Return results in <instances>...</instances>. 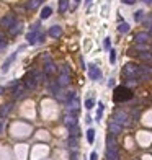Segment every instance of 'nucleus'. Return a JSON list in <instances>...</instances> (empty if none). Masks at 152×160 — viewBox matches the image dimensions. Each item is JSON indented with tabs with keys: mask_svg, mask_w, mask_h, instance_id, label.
Masks as SVG:
<instances>
[{
	"mask_svg": "<svg viewBox=\"0 0 152 160\" xmlns=\"http://www.w3.org/2000/svg\"><path fill=\"white\" fill-rule=\"evenodd\" d=\"M133 98V92L131 88H128L126 85H121V87H116L115 92H113V100L115 101H128V100Z\"/></svg>",
	"mask_w": 152,
	"mask_h": 160,
	"instance_id": "1",
	"label": "nucleus"
},
{
	"mask_svg": "<svg viewBox=\"0 0 152 160\" xmlns=\"http://www.w3.org/2000/svg\"><path fill=\"white\" fill-rule=\"evenodd\" d=\"M119 157V152L118 147H116V141L111 134L106 137V159L108 160H118Z\"/></svg>",
	"mask_w": 152,
	"mask_h": 160,
	"instance_id": "2",
	"label": "nucleus"
},
{
	"mask_svg": "<svg viewBox=\"0 0 152 160\" xmlns=\"http://www.w3.org/2000/svg\"><path fill=\"white\" fill-rule=\"evenodd\" d=\"M113 121L118 123V124H121V126H129L131 124V116L126 113V111L118 110L115 114H113Z\"/></svg>",
	"mask_w": 152,
	"mask_h": 160,
	"instance_id": "3",
	"label": "nucleus"
},
{
	"mask_svg": "<svg viewBox=\"0 0 152 160\" xmlns=\"http://www.w3.org/2000/svg\"><path fill=\"white\" fill-rule=\"evenodd\" d=\"M137 72H139V65L136 64H126L123 69V75L126 79H137Z\"/></svg>",
	"mask_w": 152,
	"mask_h": 160,
	"instance_id": "4",
	"label": "nucleus"
},
{
	"mask_svg": "<svg viewBox=\"0 0 152 160\" xmlns=\"http://www.w3.org/2000/svg\"><path fill=\"white\" fill-rule=\"evenodd\" d=\"M137 79L139 80H151L152 79V67H149V65H139Z\"/></svg>",
	"mask_w": 152,
	"mask_h": 160,
	"instance_id": "5",
	"label": "nucleus"
},
{
	"mask_svg": "<svg viewBox=\"0 0 152 160\" xmlns=\"http://www.w3.org/2000/svg\"><path fill=\"white\" fill-rule=\"evenodd\" d=\"M88 77H90V80H100L102 79V70L93 64L88 65Z\"/></svg>",
	"mask_w": 152,
	"mask_h": 160,
	"instance_id": "6",
	"label": "nucleus"
},
{
	"mask_svg": "<svg viewBox=\"0 0 152 160\" xmlns=\"http://www.w3.org/2000/svg\"><path fill=\"white\" fill-rule=\"evenodd\" d=\"M36 85H38V80L34 79L33 72H31V74H28V75H26V79H25V87L28 90H34V88H36Z\"/></svg>",
	"mask_w": 152,
	"mask_h": 160,
	"instance_id": "7",
	"label": "nucleus"
},
{
	"mask_svg": "<svg viewBox=\"0 0 152 160\" xmlns=\"http://www.w3.org/2000/svg\"><path fill=\"white\" fill-rule=\"evenodd\" d=\"M67 111L75 116V113L79 111V100H77V96H74L72 100H69V101H67Z\"/></svg>",
	"mask_w": 152,
	"mask_h": 160,
	"instance_id": "8",
	"label": "nucleus"
},
{
	"mask_svg": "<svg viewBox=\"0 0 152 160\" xmlns=\"http://www.w3.org/2000/svg\"><path fill=\"white\" fill-rule=\"evenodd\" d=\"M15 21H16V20H15V15H7V16H3V18H2L0 25H2L3 28H8V30H10V28L15 25Z\"/></svg>",
	"mask_w": 152,
	"mask_h": 160,
	"instance_id": "9",
	"label": "nucleus"
},
{
	"mask_svg": "<svg viewBox=\"0 0 152 160\" xmlns=\"http://www.w3.org/2000/svg\"><path fill=\"white\" fill-rule=\"evenodd\" d=\"M38 36H39V28H36V30H31L28 34H26V41H28L30 44H36L38 43Z\"/></svg>",
	"mask_w": 152,
	"mask_h": 160,
	"instance_id": "10",
	"label": "nucleus"
},
{
	"mask_svg": "<svg viewBox=\"0 0 152 160\" xmlns=\"http://www.w3.org/2000/svg\"><path fill=\"white\" fill-rule=\"evenodd\" d=\"M57 83H59L61 88H64V87H69V83H70V75H67V74H59V77H57Z\"/></svg>",
	"mask_w": 152,
	"mask_h": 160,
	"instance_id": "11",
	"label": "nucleus"
},
{
	"mask_svg": "<svg viewBox=\"0 0 152 160\" xmlns=\"http://www.w3.org/2000/svg\"><path fill=\"white\" fill-rule=\"evenodd\" d=\"M149 39H151V34L149 33H137L136 34V43L137 44H146V43H149Z\"/></svg>",
	"mask_w": 152,
	"mask_h": 160,
	"instance_id": "12",
	"label": "nucleus"
},
{
	"mask_svg": "<svg viewBox=\"0 0 152 160\" xmlns=\"http://www.w3.org/2000/svg\"><path fill=\"white\" fill-rule=\"evenodd\" d=\"M22 30H23V23L22 21H15V25L8 30V33H10V36H16Z\"/></svg>",
	"mask_w": 152,
	"mask_h": 160,
	"instance_id": "13",
	"label": "nucleus"
},
{
	"mask_svg": "<svg viewBox=\"0 0 152 160\" xmlns=\"http://www.w3.org/2000/svg\"><path fill=\"white\" fill-rule=\"evenodd\" d=\"M64 124L69 127V129H70V127H75V126H77V119H75L74 114H69V116L64 118Z\"/></svg>",
	"mask_w": 152,
	"mask_h": 160,
	"instance_id": "14",
	"label": "nucleus"
},
{
	"mask_svg": "<svg viewBox=\"0 0 152 160\" xmlns=\"http://www.w3.org/2000/svg\"><path fill=\"white\" fill-rule=\"evenodd\" d=\"M108 127H110V133H113V134H121V131H123V126L121 124H118V123H115V121H111V123L108 124Z\"/></svg>",
	"mask_w": 152,
	"mask_h": 160,
	"instance_id": "15",
	"label": "nucleus"
},
{
	"mask_svg": "<svg viewBox=\"0 0 152 160\" xmlns=\"http://www.w3.org/2000/svg\"><path fill=\"white\" fill-rule=\"evenodd\" d=\"M56 70H57V67H56V64H53V62H46V65H44V74L46 75H53V74H56Z\"/></svg>",
	"mask_w": 152,
	"mask_h": 160,
	"instance_id": "16",
	"label": "nucleus"
},
{
	"mask_svg": "<svg viewBox=\"0 0 152 160\" xmlns=\"http://www.w3.org/2000/svg\"><path fill=\"white\" fill-rule=\"evenodd\" d=\"M25 88H26L25 85H20V83H18V85L13 88V98H15V100L22 98V96H23V92H25Z\"/></svg>",
	"mask_w": 152,
	"mask_h": 160,
	"instance_id": "17",
	"label": "nucleus"
},
{
	"mask_svg": "<svg viewBox=\"0 0 152 160\" xmlns=\"http://www.w3.org/2000/svg\"><path fill=\"white\" fill-rule=\"evenodd\" d=\"M137 57H139L141 61L147 62V64H151V62H152V54L149 53V51H144V53H139V54H137Z\"/></svg>",
	"mask_w": 152,
	"mask_h": 160,
	"instance_id": "18",
	"label": "nucleus"
},
{
	"mask_svg": "<svg viewBox=\"0 0 152 160\" xmlns=\"http://www.w3.org/2000/svg\"><path fill=\"white\" fill-rule=\"evenodd\" d=\"M49 34H51V36H53V38H59L61 36V34H62V28L61 26H51L49 28Z\"/></svg>",
	"mask_w": 152,
	"mask_h": 160,
	"instance_id": "19",
	"label": "nucleus"
},
{
	"mask_svg": "<svg viewBox=\"0 0 152 160\" xmlns=\"http://www.w3.org/2000/svg\"><path fill=\"white\" fill-rule=\"evenodd\" d=\"M15 57H16V54H12V56H10V57L5 61V62H3V65H2V72H7V70H8V69H10V64H12V62L15 61Z\"/></svg>",
	"mask_w": 152,
	"mask_h": 160,
	"instance_id": "20",
	"label": "nucleus"
},
{
	"mask_svg": "<svg viewBox=\"0 0 152 160\" xmlns=\"http://www.w3.org/2000/svg\"><path fill=\"white\" fill-rule=\"evenodd\" d=\"M51 15H53V8H51V7H44V8L41 10V18L43 20H47Z\"/></svg>",
	"mask_w": 152,
	"mask_h": 160,
	"instance_id": "21",
	"label": "nucleus"
},
{
	"mask_svg": "<svg viewBox=\"0 0 152 160\" xmlns=\"http://www.w3.org/2000/svg\"><path fill=\"white\" fill-rule=\"evenodd\" d=\"M43 2H44V0H30L26 7H28V10H36V8H38V7H39Z\"/></svg>",
	"mask_w": 152,
	"mask_h": 160,
	"instance_id": "22",
	"label": "nucleus"
},
{
	"mask_svg": "<svg viewBox=\"0 0 152 160\" xmlns=\"http://www.w3.org/2000/svg\"><path fill=\"white\" fill-rule=\"evenodd\" d=\"M10 111H12V103H7V105H3V108L0 110V118H5Z\"/></svg>",
	"mask_w": 152,
	"mask_h": 160,
	"instance_id": "23",
	"label": "nucleus"
},
{
	"mask_svg": "<svg viewBox=\"0 0 152 160\" xmlns=\"http://www.w3.org/2000/svg\"><path fill=\"white\" fill-rule=\"evenodd\" d=\"M77 137H75V136H70V137H69V147L70 149H74V150H77Z\"/></svg>",
	"mask_w": 152,
	"mask_h": 160,
	"instance_id": "24",
	"label": "nucleus"
},
{
	"mask_svg": "<svg viewBox=\"0 0 152 160\" xmlns=\"http://www.w3.org/2000/svg\"><path fill=\"white\" fill-rule=\"evenodd\" d=\"M69 7V0H59V12L64 13Z\"/></svg>",
	"mask_w": 152,
	"mask_h": 160,
	"instance_id": "25",
	"label": "nucleus"
},
{
	"mask_svg": "<svg viewBox=\"0 0 152 160\" xmlns=\"http://www.w3.org/2000/svg\"><path fill=\"white\" fill-rule=\"evenodd\" d=\"M87 141H88V144H93V141H95V129L87 131Z\"/></svg>",
	"mask_w": 152,
	"mask_h": 160,
	"instance_id": "26",
	"label": "nucleus"
},
{
	"mask_svg": "<svg viewBox=\"0 0 152 160\" xmlns=\"http://www.w3.org/2000/svg\"><path fill=\"white\" fill-rule=\"evenodd\" d=\"M134 20H136L137 23H139V21H144V12H142V10H137V12L134 13Z\"/></svg>",
	"mask_w": 152,
	"mask_h": 160,
	"instance_id": "27",
	"label": "nucleus"
},
{
	"mask_svg": "<svg viewBox=\"0 0 152 160\" xmlns=\"http://www.w3.org/2000/svg\"><path fill=\"white\" fill-rule=\"evenodd\" d=\"M103 110H105L103 103H98V110H96V121H100V118L103 116Z\"/></svg>",
	"mask_w": 152,
	"mask_h": 160,
	"instance_id": "28",
	"label": "nucleus"
},
{
	"mask_svg": "<svg viewBox=\"0 0 152 160\" xmlns=\"http://www.w3.org/2000/svg\"><path fill=\"white\" fill-rule=\"evenodd\" d=\"M137 83H139V82H137L136 79H128L126 80V87H128V88H133V87L137 85Z\"/></svg>",
	"mask_w": 152,
	"mask_h": 160,
	"instance_id": "29",
	"label": "nucleus"
},
{
	"mask_svg": "<svg viewBox=\"0 0 152 160\" xmlns=\"http://www.w3.org/2000/svg\"><path fill=\"white\" fill-rule=\"evenodd\" d=\"M93 106H95V100H93V98H87V100H85V108H87V110H92Z\"/></svg>",
	"mask_w": 152,
	"mask_h": 160,
	"instance_id": "30",
	"label": "nucleus"
},
{
	"mask_svg": "<svg viewBox=\"0 0 152 160\" xmlns=\"http://www.w3.org/2000/svg\"><path fill=\"white\" fill-rule=\"evenodd\" d=\"M118 31L119 33H128V31H129V25H128V23H121V25L118 26Z\"/></svg>",
	"mask_w": 152,
	"mask_h": 160,
	"instance_id": "31",
	"label": "nucleus"
},
{
	"mask_svg": "<svg viewBox=\"0 0 152 160\" xmlns=\"http://www.w3.org/2000/svg\"><path fill=\"white\" fill-rule=\"evenodd\" d=\"M110 62H111V64L116 62V51L115 49H110Z\"/></svg>",
	"mask_w": 152,
	"mask_h": 160,
	"instance_id": "32",
	"label": "nucleus"
},
{
	"mask_svg": "<svg viewBox=\"0 0 152 160\" xmlns=\"http://www.w3.org/2000/svg\"><path fill=\"white\" fill-rule=\"evenodd\" d=\"M79 134H80V131H79V127H70V136H75V137H79Z\"/></svg>",
	"mask_w": 152,
	"mask_h": 160,
	"instance_id": "33",
	"label": "nucleus"
},
{
	"mask_svg": "<svg viewBox=\"0 0 152 160\" xmlns=\"http://www.w3.org/2000/svg\"><path fill=\"white\" fill-rule=\"evenodd\" d=\"M61 74L70 75V69H69V65H62V67H61Z\"/></svg>",
	"mask_w": 152,
	"mask_h": 160,
	"instance_id": "34",
	"label": "nucleus"
},
{
	"mask_svg": "<svg viewBox=\"0 0 152 160\" xmlns=\"http://www.w3.org/2000/svg\"><path fill=\"white\" fill-rule=\"evenodd\" d=\"M144 25H146V28H152V15L147 16V20L144 21Z\"/></svg>",
	"mask_w": 152,
	"mask_h": 160,
	"instance_id": "35",
	"label": "nucleus"
},
{
	"mask_svg": "<svg viewBox=\"0 0 152 160\" xmlns=\"http://www.w3.org/2000/svg\"><path fill=\"white\" fill-rule=\"evenodd\" d=\"M7 47V41L5 39H0V51H3Z\"/></svg>",
	"mask_w": 152,
	"mask_h": 160,
	"instance_id": "36",
	"label": "nucleus"
},
{
	"mask_svg": "<svg viewBox=\"0 0 152 160\" xmlns=\"http://www.w3.org/2000/svg\"><path fill=\"white\" fill-rule=\"evenodd\" d=\"M70 160H79V154H77V150H74V152H72Z\"/></svg>",
	"mask_w": 152,
	"mask_h": 160,
	"instance_id": "37",
	"label": "nucleus"
},
{
	"mask_svg": "<svg viewBox=\"0 0 152 160\" xmlns=\"http://www.w3.org/2000/svg\"><path fill=\"white\" fill-rule=\"evenodd\" d=\"M110 46H111V39L106 38V39H105V47H106V49H110Z\"/></svg>",
	"mask_w": 152,
	"mask_h": 160,
	"instance_id": "38",
	"label": "nucleus"
},
{
	"mask_svg": "<svg viewBox=\"0 0 152 160\" xmlns=\"http://www.w3.org/2000/svg\"><path fill=\"white\" fill-rule=\"evenodd\" d=\"M79 3H80V0H72V8H77V7H79Z\"/></svg>",
	"mask_w": 152,
	"mask_h": 160,
	"instance_id": "39",
	"label": "nucleus"
},
{
	"mask_svg": "<svg viewBox=\"0 0 152 160\" xmlns=\"http://www.w3.org/2000/svg\"><path fill=\"white\" fill-rule=\"evenodd\" d=\"M90 160H98V154H96V152H92V154H90Z\"/></svg>",
	"mask_w": 152,
	"mask_h": 160,
	"instance_id": "40",
	"label": "nucleus"
},
{
	"mask_svg": "<svg viewBox=\"0 0 152 160\" xmlns=\"http://www.w3.org/2000/svg\"><path fill=\"white\" fill-rule=\"evenodd\" d=\"M43 41H44V33H39V36H38V43H43Z\"/></svg>",
	"mask_w": 152,
	"mask_h": 160,
	"instance_id": "41",
	"label": "nucleus"
},
{
	"mask_svg": "<svg viewBox=\"0 0 152 160\" xmlns=\"http://www.w3.org/2000/svg\"><path fill=\"white\" fill-rule=\"evenodd\" d=\"M136 0H123V3H128V5H133Z\"/></svg>",
	"mask_w": 152,
	"mask_h": 160,
	"instance_id": "42",
	"label": "nucleus"
},
{
	"mask_svg": "<svg viewBox=\"0 0 152 160\" xmlns=\"http://www.w3.org/2000/svg\"><path fill=\"white\" fill-rule=\"evenodd\" d=\"M115 85V79H110V82H108V87H113Z\"/></svg>",
	"mask_w": 152,
	"mask_h": 160,
	"instance_id": "43",
	"label": "nucleus"
},
{
	"mask_svg": "<svg viewBox=\"0 0 152 160\" xmlns=\"http://www.w3.org/2000/svg\"><path fill=\"white\" fill-rule=\"evenodd\" d=\"M92 2H93V0H85V5L88 7V5H90V3H92Z\"/></svg>",
	"mask_w": 152,
	"mask_h": 160,
	"instance_id": "44",
	"label": "nucleus"
},
{
	"mask_svg": "<svg viewBox=\"0 0 152 160\" xmlns=\"http://www.w3.org/2000/svg\"><path fill=\"white\" fill-rule=\"evenodd\" d=\"M0 39H5V36H3V34H2V33H0Z\"/></svg>",
	"mask_w": 152,
	"mask_h": 160,
	"instance_id": "45",
	"label": "nucleus"
},
{
	"mask_svg": "<svg viewBox=\"0 0 152 160\" xmlns=\"http://www.w3.org/2000/svg\"><path fill=\"white\" fill-rule=\"evenodd\" d=\"M2 129H3V124H2V123H0V133H2Z\"/></svg>",
	"mask_w": 152,
	"mask_h": 160,
	"instance_id": "46",
	"label": "nucleus"
},
{
	"mask_svg": "<svg viewBox=\"0 0 152 160\" xmlns=\"http://www.w3.org/2000/svg\"><path fill=\"white\" fill-rule=\"evenodd\" d=\"M2 93H3V87H0V95H2Z\"/></svg>",
	"mask_w": 152,
	"mask_h": 160,
	"instance_id": "47",
	"label": "nucleus"
},
{
	"mask_svg": "<svg viewBox=\"0 0 152 160\" xmlns=\"http://www.w3.org/2000/svg\"><path fill=\"white\" fill-rule=\"evenodd\" d=\"M149 34H151V36H152V28H151V33H149Z\"/></svg>",
	"mask_w": 152,
	"mask_h": 160,
	"instance_id": "48",
	"label": "nucleus"
},
{
	"mask_svg": "<svg viewBox=\"0 0 152 160\" xmlns=\"http://www.w3.org/2000/svg\"><path fill=\"white\" fill-rule=\"evenodd\" d=\"M142 2H151V0H142Z\"/></svg>",
	"mask_w": 152,
	"mask_h": 160,
	"instance_id": "49",
	"label": "nucleus"
}]
</instances>
